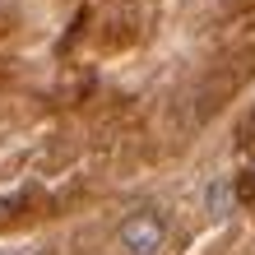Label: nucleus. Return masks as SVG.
<instances>
[{
  "label": "nucleus",
  "instance_id": "obj_2",
  "mask_svg": "<svg viewBox=\"0 0 255 255\" xmlns=\"http://www.w3.org/2000/svg\"><path fill=\"white\" fill-rule=\"evenodd\" d=\"M209 214H228V181L209 186Z\"/></svg>",
  "mask_w": 255,
  "mask_h": 255
},
{
  "label": "nucleus",
  "instance_id": "obj_1",
  "mask_svg": "<svg viewBox=\"0 0 255 255\" xmlns=\"http://www.w3.org/2000/svg\"><path fill=\"white\" fill-rule=\"evenodd\" d=\"M172 242V223L158 209H134L116 228V251L121 255H162Z\"/></svg>",
  "mask_w": 255,
  "mask_h": 255
}]
</instances>
